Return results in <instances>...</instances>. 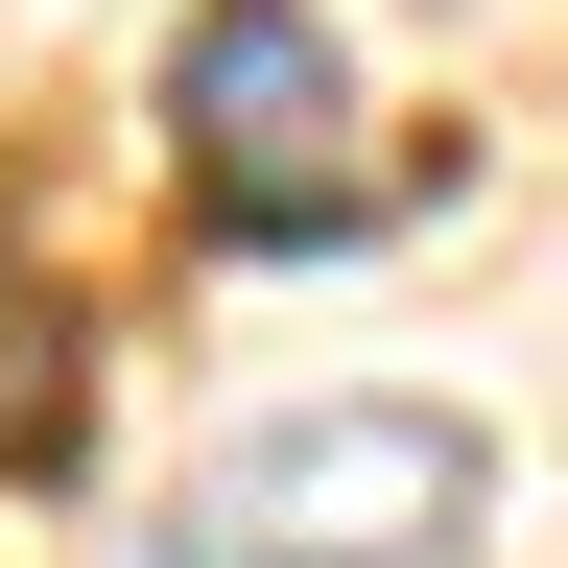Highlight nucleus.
Wrapping results in <instances>:
<instances>
[{
    "instance_id": "nucleus-1",
    "label": "nucleus",
    "mask_w": 568,
    "mask_h": 568,
    "mask_svg": "<svg viewBox=\"0 0 568 568\" xmlns=\"http://www.w3.org/2000/svg\"><path fill=\"white\" fill-rule=\"evenodd\" d=\"M474 521H497V426L332 379V403H261L119 568H474Z\"/></svg>"
},
{
    "instance_id": "nucleus-2",
    "label": "nucleus",
    "mask_w": 568,
    "mask_h": 568,
    "mask_svg": "<svg viewBox=\"0 0 568 568\" xmlns=\"http://www.w3.org/2000/svg\"><path fill=\"white\" fill-rule=\"evenodd\" d=\"M166 166L237 213V237H355V48L308 0H190L166 24Z\"/></svg>"
}]
</instances>
